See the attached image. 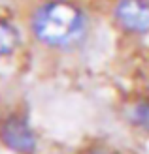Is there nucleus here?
<instances>
[{"mask_svg":"<svg viewBox=\"0 0 149 154\" xmlns=\"http://www.w3.org/2000/svg\"><path fill=\"white\" fill-rule=\"evenodd\" d=\"M85 15L68 0H51L40 6L32 17V32L49 47L74 45L85 34Z\"/></svg>","mask_w":149,"mask_h":154,"instance_id":"obj_1","label":"nucleus"},{"mask_svg":"<svg viewBox=\"0 0 149 154\" xmlns=\"http://www.w3.org/2000/svg\"><path fill=\"white\" fill-rule=\"evenodd\" d=\"M113 15L117 25L132 34L149 32V0H119Z\"/></svg>","mask_w":149,"mask_h":154,"instance_id":"obj_2","label":"nucleus"},{"mask_svg":"<svg viewBox=\"0 0 149 154\" xmlns=\"http://www.w3.org/2000/svg\"><path fill=\"white\" fill-rule=\"evenodd\" d=\"M0 139L11 150L19 152H30L36 149V137L28 124L19 117H10L2 122L0 128Z\"/></svg>","mask_w":149,"mask_h":154,"instance_id":"obj_3","label":"nucleus"},{"mask_svg":"<svg viewBox=\"0 0 149 154\" xmlns=\"http://www.w3.org/2000/svg\"><path fill=\"white\" fill-rule=\"evenodd\" d=\"M19 45V34L17 28L10 25L8 21L0 19V57L11 55Z\"/></svg>","mask_w":149,"mask_h":154,"instance_id":"obj_4","label":"nucleus"},{"mask_svg":"<svg viewBox=\"0 0 149 154\" xmlns=\"http://www.w3.org/2000/svg\"><path fill=\"white\" fill-rule=\"evenodd\" d=\"M130 120L134 122L138 128L149 132V100L147 102H140L132 107V113H130Z\"/></svg>","mask_w":149,"mask_h":154,"instance_id":"obj_5","label":"nucleus"}]
</instances>
